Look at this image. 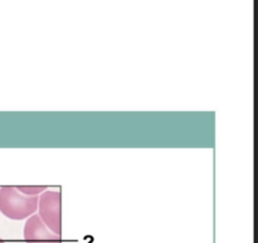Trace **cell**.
Segmentation results:
<instances>
[{
    "label": "cell",
    "mask_w": 258,
    "mask_h": 243,
    "mask_svg": "<svg viewBox=\"0 0 258 243\" xmlns=\"http://www.w3.org/2000/svg\"><path fill=\"white\" fill-rule=\"evenodd\" d=\"M38 205V196H26L15 187L0 189V212L11 220H23L32 216Z\"/></svg>",
    "instance_id": "6da1fadb"
},
{
    "label": "cell",
    "mask_w": 258,
    "mask_h": 243,
    "mask_svg": "<svg viewBox=\"0 0 258 243\" xmlns=\"http://www.w3.org/2000/svg\"><path fill=\"white\" fill-rule=\"evenodd\" d=\"M38 216L46 227L60 236V193L44 191L38 197Z\"/></svg>",
    "instance_id": "7a4b0ae2"
},
{
    "label": "cell",
    "mask_w": 258,
    "mask_h": 243,
    "mask_svg": "<svg viewBox=\"0 0 258 243\" xmlns=\"http://www.w3.org/2000/svg\"><path fill=\"white\" fill-rule=\"evenodd\" d=\"M23 236L26 243H60V236L50 231L38 215H32L25 222Z\"/></svg>",
    "instance_id": "3957f363"
},
{
    "label": "cell",
    "mask_w": 258,
    "mask_h": 243,
    "mask_svg": "<svg viewBox=\"0 0 258 243\" xmlns=\"http://www.w3.org/2000/svg\"><path fill=\"white\" fill-rule=\"evenodd\" d=\"M20 193L26 196H38L46 190V187H15Z\"/></svg>",
    "instance_id": "277c9868"
},
{
    "label": "cell",
    "mask_w": 258,
    "mask_h": 243,
    "mask_svg": "<svg viewBox=\"0 0 258 243\" xmlns=\"http://www.w3.org/2000/svg\"><path fill=\"white\" fill-rule=\"evenodd\" d=\"M0 243H4V242H3V241L0 239Z\"/></svg>",
    "instance_id": "5b68a950"
}]
</instances>
